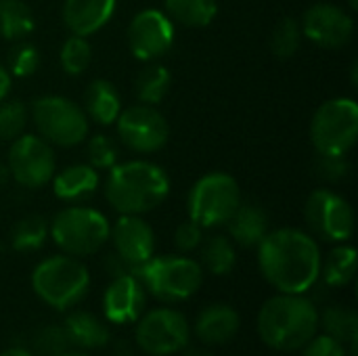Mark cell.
Masks as SVG:
<instances>
[{"label":"cell","mask_w":358,"mask_h":356,"mask_svg":"<svg viewBox=\"0 0 358 356\" xmlns=\"http://www.w3.org/2000/svg\"><path fill=\"white\" fill-rule=\"evenodd\" d=\"M34 27V13L23 0H0V36L4 40H23Z\"/></svg>","instance_id":"29"},{"label":"cell","mask_w":358,"mask_h":356,"mask_svg":"<svg viewBox=\"0 0 358 356\" xmlns=\"http://www.w3.org/2000/svg\"><path fill=\"white\" fill-rule=\"evenodd\" d=\"M50 183L59 199L78 204L94 195V191L101 185V178H99V172L90 164H73L61 172H55Z\"/></svg>","instance_id":"21"},{"label":"cell","mask_w":358,"mask_h":356,"mask_svg":"<svg viewBox=\"0 0 358 356\" xmlns=\"http://www.w3.org/2000/svg\"><path fill=\"white\" fill-rule=\"evenodd\" d=\"M59 356H88V355H84L82 350H67V353H63V355H59Z\"/></svg>","instance_id":"45"},{"label":"cell","mask_w":358,"mask_h":356,"mask_svg":"<svg viewBox=\"0 0 358 356\" xmlns=\"http://www.w3.org/2000/svg\"><path fill=\"white\" fill-rule=\"evenodd\" d=\"M174 44V23L157 8L136 13L128 25V46L138 61H157Z\"/></svg>","instance_id":"14"},{"label":"cell","mask_w":358,"mask_h":356,"mask_svg":"<svg viewBox=\"0 0 358 356\" xmlns=\"http://www.w3.org/2000/svg\"><path fill=\"white\" fill-rule=\"evenodd\" d=\"M10 180V172H8V166L0 162V189H4Z\"/></svg>","instance_id":"42"},{"label":"cell","mask_w":358,"mask_h":356,"mask_svg":"<svg viewBox=\"0 0 358 356\" xmlns=\"http://www.w3.org/2000/svg\"><path fill=\"white\" fill-rule=\"evenodd\" d=\"M90 287V273L80 258L57 254L44 258L31 273L34 294L55 311L73 308Z\"/></svg>","instance_id":"4"},{"label":"cell","mask_w":358,"mask_h":356,"mask_svg":"<svg viewBox=\"0 0 358 356\" xmlns=\"http://www.w3.org/2000/svg\"><path fill=\"white\" fill-rule=\"evenodd\" d=\"M10 71L0 63V103L8 97V92H10Z\"/></svg>","instance_id":"40"},{"label":"cell","mask_w":358,"mask_h":356,"mask_svg":"<svg viewBox=\"0 0 358 356\" xmlns=\"http://www.w3.org/2000/svg\"><path fill=\"white\" fill-rule=\"evenodd\" d=\"M317 174L325 183H340L350 174V164L346 155H321L317 159Z\"/></svg>","instance_id":"37"},{"label":"cell","mask_w":358,"mask_h":356,"mask_svg":"<svg viewBox=\"0 0 358 356\" xmlns=\"http://www.w3.org/2000/svg\"><path fill=\"white\" fill-rule=\"evenodd\" d=\"M134 340L136 346L147 355H176L189 346L191 327L182 313L174 308H153L138 317Z\"/></svg>","instance_id":"10"},{"label":"cell","mask_w":358,"mask_h":356,"mask_svg":"<svg viewBox=\"0 0 358 356\" xmlns=\"http://www.w3.org/2000/svg\"><path fill=\"white\" fill-rule=\"evenodd\" d=\"M122 109V94L109 80L96 78L88 84L84 92V111L88 120H94L101 126H111Z\"/></svg>","instance_id":"22"},{"label":"cell","mask_w":358,"mask_h":356,"mask_svg":"<svg viewBox=\"0 0 358 356\" xmlns=\"http://www.w3.org/2000/svg\"><path fill=\"white\" fill-rule=\"evenodd\" d=\"M170 84H172V76L170 71L155 63V61H149L147 67H143L136 76V82H134V90H136V99L145 105H155L164 101V97L168 94L170 90Z\"/></svg>","instance_id":"28"},{"label":"cell","mask_w":358,"mask_h":356,"mask_svg":"<svg viewBox=\"0 0 358 356\" xmlns=\"http://www.w3.org/2000/svg\"><path fill=\"white\" fill-rule=\"evenodd\" d=\"M302 36L308 38L313 44L321 48H342L355 36V19L352 15L331 2H317L313 4L302 21Z\"/></svg>","instance_id":"15"},{"label":"cell","mask_w":358,"mask_h":356,"mask_svg":"<svg viewBox=\"0 0 358 356\" xmlns=\"http://www.w3.org/2000/svg\"><path fill=\"white\" fill-rule=\"evenodd\" d=\"M34 348L42 356H59L71 348L63 325H44L34 336Z\"/></svg>","instance_id":"34"},{"label":"cell","mask_w":358,"mask_h":356,"mask_svg":"<svg viewBox=\"0 0 358 356\" xmlns=\"http://www.w3.org/2000/svg\"><path fill=\"white\" fill-rule=\"evenodd\" d=\"M88 164L94 170H111L117 164V147L105 134H94L88 141Z\"/></svg>","instance_id":"35"},{"label":"cell","mask_w":358,"mask_h":356,"mask_svg":"<svg viewBox=\"0 0 358 356\" xmlns=\"http://www.w3.org/2000/svg\"><path fill=\"white\" fill-rule=\"evenodd\" d=\"M164 8L172 23L185 27H206L218 15L216 0H164Z\"/></svg>","instance_id":"25"},{"label":"cell","mask_w":358,"mask_h":356,"mask_svg":"<svg viewBox=\"0 0 358 356\" xmlns=\"http://www.w3.org/2000/svg\"><path fill=\"white\" fill-rule=\"evenodd\" d=\"M48 239V222L42 216H25L21 218L10 233V245L17 252H36Z\"/></svg>","instance_id":"30"},{"label":"cell","mask_w":358,"mask_h":356,"mask_svg":"<svg viewBox=\"0 0 358 356\" xmlns=\"http://www.w3.org/2000/svg\"><path fill=\"white\" fill-rule=\"evenodd\" d=\"M358 138V103L338 97L319 105L310 122V141L321 155H346Z\"/></svg>","instance_id":"9"},{"label":"cell","mask_w":358,"mask_h":356,"mask_svg":"<svg viewBox=\"0 0 358 356\" xmlns=\"http://www.w3.org/2000/svg\"><path fill=\"white\" fill-rule=\"evenodd\" d=\"M304 216L313 233L319 237L346 243L355 233V210L346 197L331 189H317L304 206Z\"/></svg>","instance_id":"13"},{"label":"cell","mask_w":358,"mask_h":356,"mask_svg":"<svg viewBox=\"0 0 358 356\" xmlns=\"http://www.w3.org/2000/svg\"><path fill=\"white\" fill-rule=\"evenodd\" d=\"M302 27L294 17H283L271 34V50L279 59H292L302 44Z\"/></svg>","instance_id":"31"},{"label":"cell","mask_w":358,"mask_h":356,"mask_svg":"<svg viewBox=\"0 0 358 356\" xmlns=\"http://www.w3.org/2000/svg\"><path fill=\"white\" fill-rule=\"evenodd\" d=\"M38 65H40V52H38L36 46L23 42V44L13 48L10 61H8L10 76H15V78H29V76L36 73Z\"/></svg>","instance_id":"36"},{"label":"cell","mask_w":358,"mask_h":356,"mask_svg":"<svg viewBox=\"0 0 358 356\" xmlns=\"http://www.w3.org/2000/svg\"><path fill=\"white\" fill-rule=\"evenodd\" d=\"M36 130L52 147H76L88 136L86 111L67 97L46 94L31 103L29 111Z\"/></svg>","instance_id":"8"},{"label":"cell","mask_w":358,"mask_h":356,"mask_svg":"<svg viewBox=\"0 0 358 356\" xmlns=\"http://www.w3.org/2000/svg\"><path fill=\"white\" fill-rule=\"evenodd\" d=\"M63 329L69 338V344L78 350H99L109 344L111 336L103 321L86 311H73L65 317Z\"/></svg>","instance_id":"23"},{"label":"cell","mask_w":358,"mask_h":356,"mask_svg":"<svg viewBox=\"0 0 358 356\" xmlns=\"http://www.w3.org/2000/svg\"><path fill=\"white\" fill-rule=\"evenodd\" d=\"M319 332V308L304 294H279L258 313L260 340L279 353L302 350Z\"/></svg>","instance_id":"2"},{"label":"cell","mask_w":358,"mask_h":356,"mask_svg":"<svg viewBox=\"0 0 358 356\" xmlns=\"http://www.w3.org/2000/svg\"><path fill=\"white\" fill-rule=\"evenodd\" d=\"M201 241H203V229L191 218L180 222L174 231V245L180 254H191L199 250Z\"/></svg>","instance_id":"38"},{"label":"cell","mask_w":358,"mask_h":356,"mask_svg":"<svg viewBox=\"0 0 358 356\" xmlns=\"http://www.w3.org/2000/svg\"><path fill=\"white\" fill-rule=\"evenodd\" d=\"M321 248L300 229L268 231L258 245V266L279 294H306L321 279Z\"/></svg>","instance_id":"1"},{"label":"cell","mask_w":358,"mask_h":356,"mask_svg":"<svg viewBox=\"0 0 358 356\" xmlns=\"http://www.w3.org/2000/svg\"><path fill=\"white\" fill-rule=\"evenodd\" d=\"M348 4H350V8H352V10H357L358 8V0H348Z\"/></svg>","instance_id":"46"},{"label":"cell","mask_w":358,"mask_h":356,"mask_svg":"<svg viewBox=\"0 0 358 356\" xmlns=\"http://www.w3.org/2000/svg\"><path fill=\"white\" fill-rule=\"evenodd\" d=\"M147 304V290L134 275L113 277L103 294V315L113 325L138 321Z\"/></svg>","instance_id":"17"},{"label":"cell","mask_w":358,"mask_h":356,"mask_svg":"<svg viewBox=\"0 0 358 356\" xmlns=\"http://www.w3.org/2000/svg\"><path fill=\"white\" fill-rule=\"evenodd\" d=\"M10 178L25 189L48 185L57 172V155L50 143L36 134H21L10 143L6 159Z\"/></svg>","instance_id":"11"},{"label":"cell","mask_w":358,"mask_h":356,"mask_svg":"<svg viewBox=\"0 0 358 356\" xmlns=\"http://www.w3.org/2000/svg\"><path fill=\"white\" fill-rule=\"evenodd\" d=\"M239 313L229 304L206 306L195 321V336L203 346H220L231 342L239 332Z\"/></svg>","instance_id":"19"},{"label":"cell","mask_w":358,"mask_h":356,"mask_svg":"<svg viewBox=\"0 0 358 356\" xmlns=\"http://www.w3.org/2000/svg\"><path fill=\"white\" fill-rule=\"evenodd\" d=\"M201 269L212 275H229L237 264V250L235 243L224 235H212L201 241L199 245Z\"/></svg>","instance_id":"26"},{"label":"cell","mask_w":358,"mask_h":356,"mask_svg":"<svg viewBox=\"0 0 358 356\" xmlns=\"http://www.w3.org/2000/svg\"><path fill=\"white\" fill-rule=\"evenodd\" d=\"M180 353H182V356H212L206 348H195V346H187Z\"/></svg>","instance_id":"41"},{"label":"cell","mask_w":358,"mask_h":356,"mask_svg":"<svg viewBox=\"0 0 358 356\" xmlns=\"http://www.w3.org/2000/svg\"><path fill=\"white\" fill-rule=\"evenodd\" d=\"M115 13V0H65L61 17L73 36H92L103 29Z\"/></svg>","instance_id":"18"},{"label":"cell","mask_w":358,"mask_h":356,"mask_svg":"<svg viewBox=\"0 0 358 356\" xmlns=\"http://www.w3.org/2000/svg\"><path fill=\"white\" fill-rule=\"evenodd\" d=\"M350 73H352V84L357 86L358 84V63H352V67H350Z\"/></svg>","instance_id":"44"},{"label":"cell","mask_w":358,"mask_h":356,"mask_svg":"<svg viewBox=\"0 0 358 356\" xmlns=\"http://www.w3.org/2000/svg\"><path fill=\"white\" fill-rule=\"evenodd\" d=\"M357 275V250L352 245L334 248L325 262H321V277L327 287H346Z\"/></svg>","instance_id":"27"},{"label":"cell","mask_w":358,"mask_h":356,"mask_svg":"<svg viewBox=\"0 0 358 356\" xmlns=\"http://www.w3.org/2000/svg\"><path fill=\"white\" fill-rule=\"evenodd\" d=\"M319 327L325 329V336L338 340L342 346L350 348V355L357 356L358 317L355 308L327 306L323 313H319Z\"/></svg>","instance_id":"24"},{"label":"cell","mask_w":358,"mask_h":356,"mask_svg":"<svg viewBox=\"0 0 358 356\" xmlns=\"http://www.w3.org/2000/svg\"><path fill=\"white\" fill-rule=\"evenodd\" d=\"M109 239L113 241L115 254L134 269L136 277L141 266L155 256V233L143 216L120 214L111 227Z\"/></svg>","instance_id":"16"},{"label":"cell","mask_w":358,"mask_h":356,"mask_svg":"<svg viewBox=\"0 0 358 356\" xmlns=\"http://www.w3.org/2000/svg\"><path fill=\"white\" fill-rule=\"evenodd\" d=\"M170 195V176L153 162L130 159L115 164L105 180V199L117 214L143 216Z\"/></svg>","instance_id":"3"},{"label":"cell","mask_w":358,"mask_h":356,"mask_svg":"<svg viewBox=\"0 0 358 356\" xmlns=\"http://www.w3.org/2000/svg\"><path fill=\"white\" fill-rule=\"evenodd\" d=\"M111 225L107 216L88 206H69L48 222V237L55 245L73 258H86L103 250L109 241Z\"/></svg>","instance_id":"5"},{"label":"cell","mask_w":358,"mask_h":356,"mask_svg":"<svg viewBox=\"0 0 358 356\" xmlns=\"http://www.w3.org/2000/svg\"><path fill=\"white\" fill-rule=\"evenodd\" d=\"M115 130L122 145L134 153H155L170 138V126L164 113L155 105L145 103L122 109L115 120Z\"/></svg>","instance_id":"12"},{"label":"cell","mask_w":358,"mask_h":356,"mask_svg":"<svg viewBox=\"0 0 358 356\" xmlns=\"http://www.w3.org/2000/svg\"><path fill=\"white\" fill-rule=\"evenodd\" d=\"M302 356H348L346 346H342L338 340L329 338V336H315L304 348Z\"/></svg>","instance_id":"39"},{"label":"cell","mask_w":358,"mask_h":356,"mask_svg":"<svg viewBox=\"0 0 358 356\" xmlns=\"http://www.w3.org/2000/svg\"><path fill=\"white\" fill-rule=\"evenodd\" d=\"M0 356H34L29 350H25V348H6V350H2Z\"/></svg>","instance_id":"43"},{"label":"cell","mask_w":358,"mask_h":356,"mask_svg":"<svg viewBox=\"0 0 358 356\" xmlns=\"http://www.w3.org/2000/svg\"><path fill=\"white\" fill-rule=\"evenodd\" d=\"M229 239L241 248H258L268 233V214L258 204H239L229 222Z\"/></svg>","instance_id":"20"},{"label":"cell","mask_w":358,"mask_h":356,"mask_svg":"<svg viewBox=\"0 0 358 356\" xmlns=\"http://www.w3.org/2000/svg\"><path fill=\"white\" fill-rule=\"evenodd\" d=\"M138 279L145 285L147 294L155 296L162 302L174 304L185 302L193 294H197L203 283V269L187 254L153 256L147 264L141 266Z\"/></svg>","instance_id":"6"},{"label":"cell","mask_w":358,"mask_h":356,"mask_svg":"<svg viewBox=\"0 0 358 356\" xmlns=\"http://www.w3.org/2000/svg\"><path fill=\"white\" fill-rule=\"evenodd\" d=\"M27 107L21 101H2L0 103V141L13 143L19 138L27 126Z\"/></svg>","instance_id":"33"},{"label":"cell","mask_w":358,"mask_h":356,"mask_svg":"<svg viewBox=\"0 0 358 356\" xmlns=\"http://www.w3.org/2000/svg\"><path fill=\"white\" fill-rule=\"evenodd\" d=\"M61 67L65 73L69 76H80L88 69L90 61H92V48L90 42L82 36H69L63 46H61V55H59Z\"/></svg>","instance_id":"32"},{"label":"cell","mask_w":358,"mask_h":356,"mask_svg":"<svg viewBox=\"0 0 358 356\" xmlns=\"http://www.w3.org/2000/svg\"><path fill=\"white\" fill-rule=\"evenodd\" d=\"M239 204L241 189L235 176L227 172H210L191 187L187 197V212L189 218L206 231L224 227Z\"/></svg>","instance_id":"7"}]
</instances>
